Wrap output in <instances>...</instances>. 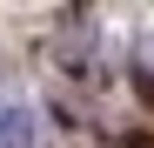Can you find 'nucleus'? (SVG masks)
Instances as JSON below:
<instances>
[{"label":"nucleus","instance_id":"nucleus-1","mask_svg":"<svg viewBox=\"0 0 154 148\" xmlns=\"http://www.w3.org/2000/svg\"><path fill=\"white\" fill-rule=\"evenodd\" d=\"M0 148H34V108H0Z\"/></svg>","mask_w":154,"mask_h":148},{"label":"nucleus","instance_id":"nucleus-2","mask_svg":"<svg viewBox=\"0 0 154 148\" xmlns=\"http://www.w3.org/2000/svg\"><path fill=\"white\" fill-rule=\"evenodd\" d=\"M134 81H141V94H147V101H154V67H141V74H134Z\"/></svg>","mask_w":154,"mask_h":148}]
</instances>
